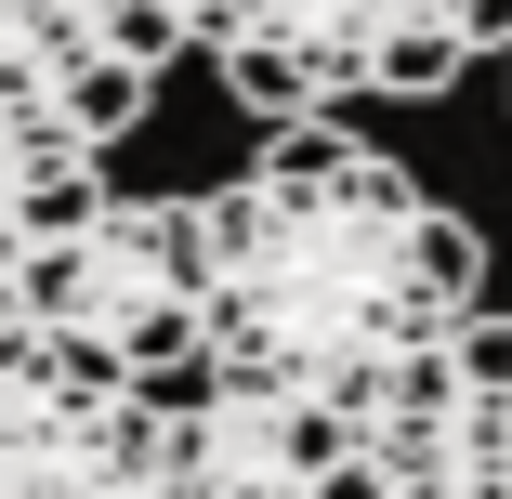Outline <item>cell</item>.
<instances>
[{"label":"cell","instance_id":"1","mask_svg":"<svg viewBox=\"0 0 512 499\" xmlns=\"http://www.w3.org/2000/svg\"><path fill=\"white\" fill-rule=\"evenodd\" d=\"M473 316H486V237L342 119L263 132V158H237L197 197V368L224 381L368 421Z\"/></svg>","mask_w":512,"mask_h":499},{"label":"cell","instance_id":"2","mask_svg":"<svg viewBox=\"0 0 512 499\" xmlns=\"http://www.w3.org/2000/svg\"><path fill=\"white\" fill-rule=\"evenodd\" d=\"M171 53V0H0V289L79 197H106Z\"/></svg>","mask_w":512,"mask_h":499},{"label":"cell","instance_id":"3","mask_svg":"<svg viewBox=\"0 0 512 499\" xmlns=\"http://www.w3.org/2000/svg\"><path fill=\"white\" fill-rule=\"evenodd\" d=\"M171 40L211 53L250 119L421 106L473 53H512V0H171Z\"/></svg>","mask_w":512,"mask_h":499},{"label":"cell","instance_id":"4","mask_svg":"<svg viewBox=\"0 0 512 499\" xmlns=\"http://www.w3.org/2000/svg\"><path fill=\"white\" fill-rule=\"evenodd\" d=\"M0 316L27 342H53L92 381H184L197 368V197H79V211L14 263Z\"/></svg>","mask_w":512,"mask_h":499},{"label":"cell","instance_id":"5","mask_svg":"<svg viewBox=\"0 0 512 499\" xmlns=\"http://www.w3.org/2000/svg\"><path fill=\"white\" fill-rule=\"evenodd\" d=\"M0 499H171L158 408L132 381H92L0 316Z\"/></svg>","mask_w":512,"mask_h":499},{"label":"cell","instance_id":"6","mask_svg":"<svg viewBox=\"0 0 512 499\" xmlns=\"http://www.w3.org/2000/svg\"><path fill=\"white\" fill-rule=\"evenodd\" d=\"M342 499H512V316H473L394 408H368Z\"/></svg>","mask_w":512,"mask_h":499},{"label":"cell","instance_id":"7","mask_svg":"<svg viewBox=\"0 0 512 499\" xmlns=\"http://www.w3.org/2000/svg\"><path fill=\"white\" fill-rule=\"evenodd\" d=\"M145 408H158V486L171 499H342L355 434H368L342 408H302V394L224 381V368L158 381Z\"/></svg>","mask_w":512,"mask_h":499}]
</instances>
